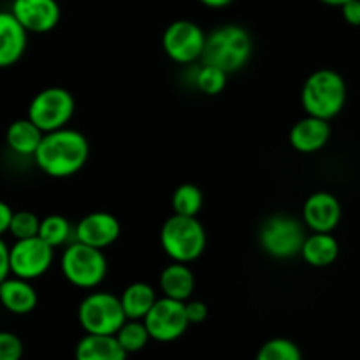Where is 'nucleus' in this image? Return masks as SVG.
Here are the masks:
<instances>
[{
	"mask_svg": "<svg viewBox=\"0 0 360 360\" xmlns=\"http://www.w3.org/2000/svg\"><path fill=\"white\" fill-rule=\"evenodd\" d=\"M90 143L79 130L63 129L46 132L34 153V162L46 176L55 179L70 178L86 165Z\"/></svg>",
	"mask_w": 360,
	"mask_h": 360,
	"instance_id": "nucleus-1",
	"label": "nucleus"
},
{
	"mask_svg": "<svg viewBox=\"0 0 360 360\" xmlns=\"http://www.w3.org/2000/svg\"><path fill=\"white\" fill-rule=\"evenodd\" d=\"M253 39L245 27L236 23L220 25L206 34V46L200 62L232 74L250 62Z\"/></svg>",
	"mask_w": 360,
	"mask_h": 360,
	"instance_id": "nucleus-2",
	"label": "nucleus"
},
{
	"mask_svg": "<svg viewBox=\"0 0 360 360\" xmlns=\"http://www.w3.org/2000/svg\"><path fill=\"white\" fill-rule=\"evenodd\" d=\"M347 81L333 69H319L306 77L301 90V105L306 115L330 122L347 104Z\"/></svg>",
	"mask_w": 360,
	"mask_h": 360,
	"instance_id": "nucleus-3",
	"label": "nucleus"
},
{
	"mask_svg": "<svg viewBox=\"0 0 360 360\" xmlns=\"http://www.w3.org/2000/svg\"><path fill=\"white\" fill-rule=\"evenodd\" d=\"M160 246L171 262L192 264L206 252V229L197 217L172 213L160 229Z\"/></svg>",
	"mask_w": 360,
	"mask_h": 360,
	"instance_id": "nucleus-4",
	"label": "nucleus"
},
{
	"mask_svg": "<svg viewBox=\"0 0 360 360\" xmlns=\"http://www.w3.org/2000/svg\"><path fill=\"white\" fill-rule=\"evenodd\" d=\"M60 271L72 287L81 290H95L108 276V257L104 250L83 245L79 241H70L63 246Z\"/></svg>",
	"mask_w": 360,
	"mask_h": 360,
	"instance_id": "nucleus-5",
	"label": "nucleus"
},
{
	"mask_svg": "<svg viewBox=\"0 0 360 360\" xmlns=\"http://www.w3.org/2000/svg\"><path fill=\"white\" fill-rule=\"evenodd\" d=\"M306 236L302 220L290 214H273L260 225L259 245L273 259L288 260L301 253Z\"/></svg>",
	"mask_w": 360,
	"mask_h": 360,
	"instance_id": "nucleus-6",
	"label": "nucleus"
},
{
	"mask_svg": "<svg viewBox=\"0 0 360 360\" xmlns=\"http://www.w3.org/2000/svg\"><path fill=\"white\" fill-rule=\"evenodd\" d=\"M77 320L86 334L115 336L116 330L125 323L120 297L109 292L94 290L84 295L77 308Z\"/></svg>",
	"mask_w": 360,
	"mask_h": 360,
	"instance_id": "nucleus-7",
	"label": "nucleus"
},
{
	"mask_svg": "<svg viewBox=\"0 0 360 360\" xmlns=\"http://www.w3.org/2000/svg\"><path fill=\"white\" fill-rule=\"evenodd\" d=\"M74 111H76V101L67 88L48 86L32 97L27 118L46 134L69 125Z\"/></svg>",
	"mask_w": 360,
	"mask_h": 360,
	"instance_id": "nucleus-8",
	"label": "nucleus"
},
{
	"mask_svg": "<svg viewBox=\"0 0 360 360\" xmlns=\"http://www.w3.org/2000/svg\"><path fill=\"white\" fill-rule=\"evenodd\" d=\"M204 46H206V32L195 21H172L162 35V48L165 55L179 65H190L202 58Z\"/></svg>",
	"mask_w": 360,
	"mask_h": 360,
	"instance_id": "nucleus-9",
	"label": "nucleus"
},
{
	"mask_svg": "<svg viewBox=\"0 0 360 360\" xmlns=\"http://www.w3.org/2000/svg\"><path fill=\"white\" fill-rule=\"evenodd\" d=\"M55 250L41 238L18 239L9 246L11 274L21 280L34 281L44 276L53 266Z\"/></svg>",
	"mask_w": 360,
	"mask_h": 360,
	"instance_id": "nucleus-10",
	"label": "nucleus"
},
{
	"mask_svg": "<svg viewBox=\"0 0 360 360\" xmlns=\"http://www.w3.org/2000/svg\"><path fill=\"white\" fill-rule=\"evenodd\" d=\"M143 322L151 340L158 343L179 340L190 326L185 313V302L169 297H158Z\"/></svg>",
	"mask_w": 360,
	"mask_h": 360,
	"instance_id": "nucleus-11",
	"label": "nucleus"
},
{
	"mask_svg": "<svg viewBox=\"0 0 360 360\" xmlns=\"http://www.w3.org/2000/svg\"><path fill=\"white\" fill-rule=\"evenodd\" d=\"M122 236V224L108 211H94L81 218L74 227V241L105 250Z\"/></svg>",
	"mask_w": 360,
	"mask_h": 360,
	"instance_id": "nucleus-12",
	"label": "nucleus"
},
{
	"mask_svg": "<svg viewBox=\"0 0 360 360\" xmlns=\"http://www.w3.org/2000/svg\"><path fill=\"white\" fill-rule=\"evenodd\" d=\"M9 11L28 34H48L62 18L56 0H13Z\"/></svg>",
	"mask_w": 360,
	"mask_h": 360,
	"instance_id": "nucleus-13",
	"label": "nucleus"
},
{
	"mask_svg": "<svg viewBox=\"0 0 360 360\" xmlns=\"http://www.w3.org/2000/svg\"><path fill=\"white\" fill-rule=\"evenodd\" d=\"M341 204L330 192H315L304 200L302 224L311 232H333L341 221Z\"/></svg>",
	"mask_w": 360,
	"mask_h": 360,
	"instance_id": "nucleus-14",
	"label": "nucleus"
},
{
	"mask_svg": "<svg viewBox=\"0 0 360 360\" xmlns=\"http://www.w3.org/2000/svg\"><path fill=\"white\" fill-rule=\"evenodd\" d=\"M330 139V123L327 120L306 115L294 123L288 134L292 148L299 153L311 155L323 150Z\"/></svg>",
	"mask_w": 360,
	"mask_h": 360,
	"instance_id": "nucleus-15",
	"label": "nucleus"
},
{
	"mask_svg": "<svg viewBox=\"0 0 360 360\" xmlns=\"http://www.w3.org/2000/svg\"><path fill=\"white\" fill-rule=\"evenodd\" d=\"M27 46L28 32L11 11H0V69L16 65L23 58Z\"/></svg>",
	"mask_w": 360,
	"mask_h": 360,
	"instance_id": "nucleus-16",
	"label": "nucleus"
},
{
	"mask_svg": "<svg viewBox=\"0 0 360 360\" xmlns=\"http://www.w3.org/2000/svg\"><path fill=\"white\" fill-rule=\"evenodd\" d=\"M39 294L32 281L7 276L0 283V304L13 315H28L37 308Z\"/></svg>",
	"mask_w": 360,
	"mask_h": 360,
	"instance_id": "nucleus-17",
	"label": "nucleus"
},
{
	"mask_svg": "<svg viewBox=\"0 0 360 360\" xmlns=\"http://www.w3.org/2000/svg\"><path fill=\"white\" fill-rule=\"evenodd\" d=\"M162 297L174 299V301H188L195 290V274L188 264L171 262L162 269L158 276Z\"/></svg>",
	"mask_w": 360,
	"mask_h": 360,
	"instance_id": "nucleus-18",
	"label": "nucleus"
},
{
	"mask_svg": "<svg viewBox=\"0 0 360 360\" xmlns=\"http://www.w3.org/2000/svg\"><path fill=\"white\" fill-rule=\"evenodd\" d=\"M299 255L311 267H329L340 257V243L333 232H311L306 236Z\"/></svg>",
	"mask_w": 360,
	"mask_h": 360,
	"instance_id": "nucleus-19",
	"label": "nucleus"
},
{
	"mask_svg": "<svg viewBox=\"0 0 360 360\" xmlns=\"http://www.w3.org/2000/svg\"><path fill=\"white\" fill-rule=\"evenodd\" d=\"M76 360H127V352L120 347L115 336L84 334L76 345Z\"/></svg>",
	"mask_w": 360,
	"mask_h": 360,
	"instance_id": "nucleus-20",
	"label": "nucleus"
},
{
	"mask_svg": "<svg viewBox=\"0 0 360 360\" xmlns=\"http://www.w3.org/2000/svg\"><path fill=\"white\" fill-rule=\"evenodd\" d=\"M44 132L39 130L28 118H18L7 127L6 143L7 148L18 157H34Z\"/></svg>",
	"mask_w": 360,
	"mask_h": 360,
	"instance_id": "nucleus-21",
	"label": "nucleus"
},
{
	"mask_svg": "<svg viewBox=\"0 0 360 360\" xmlns=\"http://www.w3.org/2000/svg\"><path fill=\"white\" fill-rule=\"evenodd\" d=\"M157 299V290L146 281H134L120 295L127 320H143Z\"/></svg>",
	"mask_w": 360,
	"mask_h": 360,
	"instance_id": "nucleus-22",
	"label": "nucleus"
},
{
	"mask_svg": "<svg viewBox=\"0 0 360 360\" xmlns=\"http://www.w3.org/2000/svg\"><path fill=\"white\" fill-rule=\"evenodd\" d=\"M37 238H41L53 250L62 248L74 241V227L62 214H48V217L41 218Z\"/></svg>",
	"mask_w": 360,
	"mask_h": 360,
	"instance_id": "nucleus-23",
	"label": "nucleus"
},
{
	"mask_svg": "<svg viewBox=\"0 0 360 360\" xmlns=\"http://www.w3.org/2000/svg\"><path fill=\"white\" fill-rule=\"evenodd\" d=\"M204 195L200 188L193 183H183L174 190L171 199L172 213L181 217H197L202 210Z\"/></svg>",
	"mask_w": 360,
	"mask_h": 360,
	"instance_id": "nucleus-24",
	"label": "nucleus"
},
{
	"mask_svg": "<svg viewBox=\"0 0 360 360\" xmlns=\"http://www.w3.org/2000/svg\"><path fill=\"white\" fill-rule=\"evenodd\" d=\"M115 338L127 355L141 352L151 340L143 320H125V323L116 330Z\"/></svg>",
	"mask_w": 360,
	"mask_h": 360,
	"instance_id": "nucleus-25",
	"label": "nucleus"
},
{
	"mask_svg": "<svg viewBox=\"0 0 360 360\" xmlns=\"http://www.w3.org/2000/svg\"><path fill=\"white\" fill-rule=\"evenodd\" d=\"M255 360H302V354L288 338H273L259 348Z\"/></svg>",
	"mask_w": 360,
	"mask_h": 360,
	"instance_id": "nucleus-26",
	"label": "nucleus"
},
{
	"mask_svg": "<svg viewBox=\"0 0 360 360\" xmlns=\"http://www.w3.org/2000/svg\"><path fill=\"white\" fill-rule=\"evenodd\" d=\"M227 77L229 74L224 72L221 69H218V67L202 63V65L197 69L193 83H195L197 90L202 91L204 95H218L225 90V86H227Z\"/></svg>",
	"mask_w": 360,
	"mask_h": 360,
	"instance_id": "nucleus-27",
	"label": "nucleus"
},
{
	"mask_svg": "<svg viewBox=\"0 0 360 360\" xmlns=\"http://www.w3.org/2000/svg\"><path fill=\"white\" fill-rule=\"evenodd\" d=\"M39 225H41V218H39L34 211H14L7 234L13 236L14 241H18V239L37 238Z\"/></svg>",
	"mask_w": 360,
	"mask_h": 360,
	"instance_id": "nucleus-28",
	"label": "nucleus"
},
{
	"mask_svg": "<svg viewBox=\"0 0 360 360\" xmlns=\"http://www.w3.org/2000/svg\"><path fill=\"white\" fill-rule=\"evenodd\" d=\"M23 341L9 330H0V360H21Z\"/></svg>",
	"mask_w": 360,
	"mask_h": 360,
	"instance_id": "nucleus-29",
	"label": "nucleus"
},
{
	"mask_svg": "<svg viewBox=\"0 0 360 360\" xmlns=\"http://www.w3.org/2000/svg\"><path fill=\"white\" fill-rule=\"evenodd\" d=\"M185 313L190 326H192V323H202L207 319L210 309H207L206 302L197 301V299H188V301H185Z\"/></svg>",
	"mask_w": 360,
	"mask_h": 360,
	"instance_id": "nucleus-30",
	"label": "nucleus"
},
{
	"mask_svg": "<svg viewBox=\"0 0 360 360\" xmlns=\"http://www.w3.org/2000/svg\"><path fill=\"white\" fill-rule=\"evenodd\" d=\"M341 14L345 21L352 27H360V0H348L341 6Z\"/></svg>",
	"mask_w": 360,
	"mask_h": 360,
	"instance_id": "nucleus-31",
	"label": "nucleus"
},
{
	"mask_svg": "<svg viewBox=\"0 0 360 360\" xmlns=\"http://www.w3.org/2000/svg\"><path fill=\"white\" fill-rule=\"evenodd\" d=\"M11 276V266H9V245L6 239L0 236V283Z\"/></svg>",
	"mask_w": 360,
	"mask_h": 360,
	"instance_id": "nucleus-32",
	"label": "nucleus"
},
{
	"mask_svg": "<svg viewBox=\"0 0 360 360\" xmlns=\"http://www.w3.org/2000/svg\"><path fill=\"white\" fill-rule=\"evenodd\" d=\"M13 207L9 206L7 202L0 200V236L4 238V234H7L9 231V224H11V218H13Z\"/></svg>",
	"mask_w": 360,
	"mask_h": 360,
	"instance_id": "nucleus-33",
	"label": "nucleus"
},
{
	"mask_svg": "<svg viewBox=\"0 0 360 360\" xmlns=\"http://www.w3.org/2000/svg\"><path fill=\"white\" fill-rule=\"evenodd\" d=\"M202 6L210 7V9H224V7L231 6L234 0H199Z\"/></svg>",
	"mask_w": 360,
	"mask_h": 360,
	"instance_id": "nucleus-34",
	"label": "nucleus"
},
{
	"mask_svg": "<svg viewBox=\"0 0 360 360\" xmlns=\"http://www.w3.org/2000/svg\"><path fill=\"white\" fill-rule=\"evenodd\" d=\"M322 4H326V6H333V7H341L343 4H347L348 0H320Z\"/></svg>",
	"mask_w": 360,
	"mask_h": 360,
	"instance_id": "nucleus-35",
	"label": "nucleus"
}]
</instances>
